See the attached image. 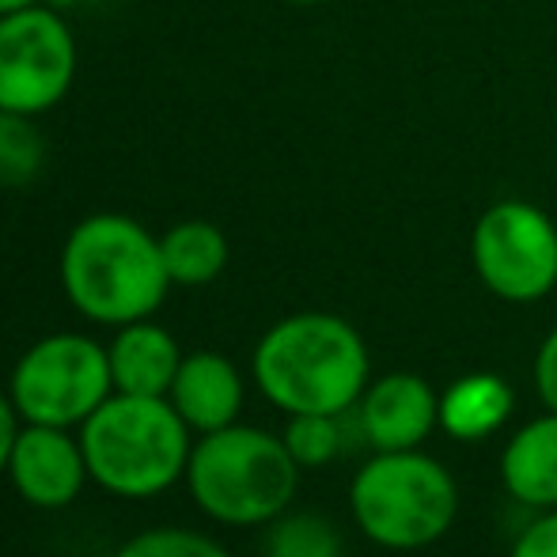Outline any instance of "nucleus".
Wrapping results in <instances>:
<instances>
[{
    "instance_id": "f257e3e1",
    "label": "nucleus",
    "mask_w": 557,
    "mask_h": 557,
    "mask_svg": "<svg viewBox=\"0 0 557 557\" xmlns=\"http://www.w3.org/2000/svg\"><path fill=\"white\" fill-rule=\"evenodd\" d=\"M250 372L277 410L349 413L372 383V360L357 326L331 311H296L258 337Z\"/></svg>"
},
{
    "instance_id": "f03ea898",
    "label": "nucleus",
    "mask_w": 557,
    "mask_h": 557,
    "mask_svg": "<svg viewBox=\"0 0 557 557\" xmlns=\"http://www.w3.org/2000/svg\"><path fill=\"white\" fill-rule=\"evenodd\" d=\"M61 288L88 323L152 319L171 293L160 239L125 213H91L61 247Z\"/></svg>"
},
{
    "instance_id": "7ed1b4c3",
    "label": "nucleus",
    "mask_w": 557,
    "mask_h": 557,
    "mask_svg": "<svg viewBox=\"0 0 557 557\" xmlns=\"http://www.w3.org/2000/svg\"><path fill=\"white\" fill-rule=\"evenodd\" d=\"M190 433L168 398L114 391L81 425V447L99 490L122 500H148L186 478Z\"/></svg>"
},
{
    "instance_id": "20e7f679",
    "label": "nucleus",
    "mask_w": 557,
    "mask_h": 557,
    "mask_svg": "<svg viewBox=\"0 0 557 557\" xmlns=\"http://www.w3.org/2000/svg\"><path fill=\"white\" fill-rule=\"evenodd\" d=\"M183 482L209 520L227 528H265L293 505L300 462L281 436L235 421L194 444Z\"/></svg>"
},
{
    "instance_id": "39448f33",
    "label": "nucleus",
    "mask_w": 557,
    "mask_h": 557,
    "mask_svg": "<svg viewBox=\"0 0 557 557\" xmlns=\"http://www.w3.org/2000/svg\"><path fill=\"white\" fill-rule=\"evenodd\" d=\"M360 535L383 550H425L459 512V490L444 462L425 451H375L349 485Z\"/></svg>"
},
{
    "instance_id": "423d86ee",
    "label": "nucleus",
    "mask_w": 557,
    "mask_h": 557,
    "mask_svg": "<svg viewBox=\"0 0 557 557\" xmlns=\"http://www.w3.org/2000/svg\"><path fill=\"white\" fill-rule=\"evenodd\" d=\"M8 395L27 425L81 429L114 395L107 345L73 331L38 337L15 360Z\"/></svg>"
},
{
    "instance_id": "0eeeda50",
    "label": "nucleus",
    "mask_w": 557,
    "mask_h": 557,
    "mask_svg": "<svg viewBox=\"0 0 557 557\" xmlns=\"http://www.w3.org/2000/svg\"><path fill=\"white\" fill-rule=\"evenodd\" d=\"M470 262L505 304H539L557 285V224L523 198L493 201L470 232Z\"/></svg>"
},
{
    "instance_id": "6e6552de",
    "label": "nucleus",
    "mask_w": 557,
    "mask_h": 557,
    "mask_svg": "<svg viewBox=\"0 0 557 557\" xmlns=\"http://www.w3.org/2000/svg\"><path fill=\"white\" fill-rule=\"evenodd\" d=\"M76 35L50 4L0 15V111L38 117L61 103L76 81Z\"/></svg>"
},
{
    "instance_id": "1a4fd4ad",
    "label": "nucleus",
    "mask_w": 557,
    "mask_h": 557,
    "mask_svg": "<svg viewBox=\"0 0 557 557\" xmlns=\"http://www.w3.org/2000/svg\"><path fill=\"white\" fill-rule=\"evenodd\" d=\"M4 474L12 490L42 512L69 508L91 482L81 436H73V429L27 425V421L15 436Z\"/></svg>"
},
{
    "instance_id": "9d476101",
    "label": "nucleus",
    "mask_w": 557,
    "mask_h": 557,
    "mask_svg": "<svg viewBox=\"0 0 557 557\" xmlns=\"http://www.w3.org/2000/svg\"><path fill=\"white\" fill-rule=\"evenodd\" d=\"M357 421L375 451H413L441 425V395L413 372H387L364 387Z\"/></svg>"
},
{
    "instance_id": "9b49d317",
    "label": "nucleus",
    "mask_w": 557,
    "mask_h": 557,
    "mask_svg": "<svg viewBox=\"0 0 557 557\" xmlns=\"http://www.w3.org/2000/svg\"><path fill=\"white\" fill-rule=\"evenodd\" d=\"M168 403L194 433H216L239 421L243 410V375L224 352L198 349L186 352L178 375L168 391Z\"/></svg>"
},
{
    "instance_id": "f8f14e48",
    "label": "nucleus",
    "mask_w": 557,
    "mask_h": 557,
    "mask_svg": "<svg viewBox=\"0 0 557 557\" xmlns=\"http://www.w3.org/2000/svg\"><path fill=\"white\" fill-rule=\"evenodd\" d=\"M107 357H111L114 391H122V395L168 398L186 352L178 349L175 334L168 326L152 323V319H140V323L114 326Z\"/></svg>"
},
{
    "instance_id": "ddd939ff",
    "label": "nucleus",
    "mask_w": 557,
    "mask_h": 557,
    "mask_svg": "<svg viewBox=\"0 0 557 557\" xmlns=\"http://www.w3.org/2000/svg\"><path fill=\"white\" fill-rule=\"evenodd\" d=\"M500 478L512 500L528 508H557V413L528 421L500 455Z\"/></svg>"
},
{
    "instance_id": "4468645a",
    "label": "nucleus",
    "mask_w": 557,
    "mask_h": 557,
    "mask_svg": "<svg viewBox=\"0 0 557 557\" xmlns=\"http://www.w3.org/2000/svg\"><path fill=\"white\" fill-rule=\"evenodd\" d=\"M516 395L493 372H470L447 383L441 395V429L455 441H485L512 418Z\"/></svg>"
},
{
    "instance_id": "2eb2a0df",
    "label": "nucleus",
    "mask_w": 557,
    "mask_h": 557,
    "mask_svg": "<svg viewBox=\"0 0 557 557\" xmlns=\"http://www.w3.org/2000/svg\"><path fill=\"white\" fill-rule=\"evenodd\" d=\"M163 265H168L171 285L198 288L209 285L224 273L227 265V235L209 221H183L160 235Z\"/></svg>"
},
{
    "instance_id": "dca6fc26",
    "label": "nucleus",
    "mask_w": 557,
    "mask_h": 557,
    "mask_svg": "<svg viewBox=\"0 0 557 557\" xmlns=\"http://www.w3.org/2000/svg\"><path fill=\"white\" fill-rule=\"evenodd\" d=\"M265 528V557H342V539L323 516L285 512Z\"/></svg>"
},
{
    "instance_id": "f3484780",
    "label": "nucleus",
    "mask_w": 557,
    "mask_h": 557,
    "mask_svg": "<svg viewBox=\"0 0 557 557\" xmlns=\"http://www.w3.org/2000/svg\"><path fill=\"white\" fill-rule=\"evenodd\" d=\"M46 163V140L35 117L0 111V186H30Z\"/></svg>"
},
{
    "instance_id": "a211bd4d",
    "label": "nucleus",
    "mask_w": 557,
    "mask_h": 557,
    "mask_svg": "<svg viewBox=\"0 0 557 557\" xmlns=\"http://www.w3.org/2000/svg\"><path fill=\"white\" fill-rule=\"evenodd\" d=\"M288 455L304 467H326L342 451V425L334 413H293L281 433Z\"/></svg>"
},
{
    "instance_id": "6ab92c4d",
    "label": "nucleus",
    "mask_w": 557,
    "mask_h": 557,
    "mask_svg": "<svg viewBox=\"0 0 557 557\" xmlns=\"http://www.w3.org/2000/svg\"><path fill=\"white\" fill-rule=\"evenodd\" d=\"M114 557H232L216 539L190 528H152L117 546Z\"/></svg>"
},
{
    "instance_id": "aec40b11",
    "label": "nucleus",
    "mask_w": 557,
    "mask_h": 557,
    "mask_svg": "<svg viewBox=\"0 0 557 557\" xmlns=\"http://www.w3.org/2000/svg\"><path fill=\"white\" fill-rule=\"evenodd\" d=\"M508 557H557V508H546L535 523H528Z\"/></svg>"
},
{
    "instance_id": "412c9836",
    "label": "nucleus",
    "mask_w": 557,
    "mask_h": 557,
    "mask_svg": "<svg viewBox=\"0 0 557 557\" xmlns=\"http://www.w3.org/2000/svg\"><path fill=\"white\" fill-rule=\"evenodd\" d=\"M535 391L546 410L557 413V326L543 337L535 352Z\"/></svg>"
},
{
    "instance_id": "4be33fe9",
    "label": "nucleus",
    "mask_w": 557,
    "mask_h": 557,
    "mask_svg": "<svg viewBox=\"0 0 557 557\" xmlns=\"http://www.w3.org/2000/svg\"><path fill=\"white\" fill-rule=\"evenodd\" d=\"M20 429H23V418H20V410H15L12 395H4V391H0V474L8 470L12 444H15V436H20Z\"/></svg>"
},
{
    "instance_id": "5701e85b",
    "label": "nucleus",
    "mask_w": 557,
    "mask_h": 557,
    "mask_svg": "<svg viewBox=\"0 0 557 557\" xmlns=\"http://www.w3.org/2000/svg\"><path fill=\"white\" fill-rule=\"evenodd\" d=\"M35 4H46V0H0V15H12V12H27Z\"/></svg>"
},
{
    "instance_id": "b1692460",
    "label": "nucleus",
    "mask_w": 557,
    "mask_h": 557,
    "mask_svg": "<svg viewBox=\"0 0 557 557\" xmlns=\"http://www.w3.org/2000/svg\"><path fill=\"white\" fill-rule=\"evenodd\" d=\"M50 8H58V12H65V8H81V4H96V0H46Z\"/></svg>"
},
{
    "instance_id": "393cba45",
    "label": "nucleus",
    "mask_w": 557,
    "mask_h": 557,
    "mask_svg": "<svg viewBox=\"0 0 557 557\" xmlns=\"http://www.w3.org/2000/svg\"><path fill=\"white\" fill-rule=\"evenodd\" d=\"M285 4H296V8H311V4H326V0H285Z\"/></svg>"
}]
</instances>
